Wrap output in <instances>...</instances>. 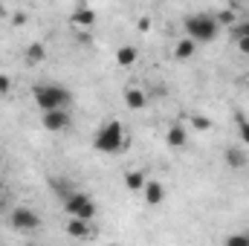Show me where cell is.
Returning a JSON list of instances; mask_svg holds the SVG:
<instances>
[{
    "label": "cell",
    "instance_id": "1",
    "mask_svg": "<svg viewBox=\"0 0 249 246\" xmlns=\"http://www.w3.org/2000/svg\"><path fill=\"white\" fill-rule=\"evenodd\" d=\"M93 148L102 151V154H119L122 148H127V130L122 127V122L119 119H107L96 130Z\"/></svg>",
    "mask_w": 249,
    "mask_h": 246
},
{
    "label": "cell",
    "instance_id": "2",
    "mask_svg": "<svg viewBox=\"0 0 249 246\" xmlns=\"http://www.w3.org/2000/svg\"><path fill=\"white\" fill-rule=\"evenodd\" d=\"M32 99H35V105H38L44 113L67 110V105H70V90L61 87V84H35V87H32Z\"/></svg>",
    "mask_w": 249,
    "mask_h": 246
},
{
    "label": "cell",
    "instance_id": "3",
    "mask_svg": "<svg viewBox=\"0 0 249 246\" xmlns=\"http://www.w3.org/2000/svg\"><path fill=\"white\" fill-rule=\"evenodd\" d=\"M183 26H186V38H191L194 44H209V41H214L217 38V20H214V15H188L186 20H183Z\"/></svg>",
    "mask_w": 249,
    "mask_h": 246
},
{
    "label": "cell",
    "instance_id": "4",
    "mask_svg": "<svg viewBox=\"0 0 249 246\" xmlns=\"http://www.w3.org/2000/svg\"><path fill=\"white\" fill-rule=\"evenodd\" d=\"M64 211H67L72 220H93L99 209H96L93 197H87L84 191H72V194L64 200Z\"/></svg>",
    "mask_w": 249,
    "mask_h": 246
},
{
    "label": "cell",
    "instance_id": "5",
    "mask_svg": "<svg viewBox=\"0 0 249 246\" xmlns=\"http://www.w3.org/2000/svg\"><path fill=\"white\" fill-rule=\"evenodd\" d=\"M9 223H12V229H18V232H35V229H41V214H38L35 209H29V206H18V209L12 211Z\"/></svg>",
    "mask_w": 249,
    "mask_h": 246
},
{
    "label": "cell",
    "instance_id": "6",
    "mask_svg": "<svg viewBox=\"0 0 249 246\" xmlns=\"http://www.w3.org/2000/svg\"><path fill=\"white\" fill-rule=\"evenodd\" d=\"M41 122H44V127H47L50 133H61V130L70 127V113H67V110H53V113H44Z\"/></svg>",
    "mask_w": 249,
    "mask_h": 246
},
{
    "label": "cell",
    "instance_id": "7",
    "mask_svg": "<svg viewBox=\"0 0 249 246\" xmlns=\"http://www.w3.org/2000/svg\"><path fill=\"white\" fill-rule=\"evenodd\" d=\"M122 99H124V107H130V110H145L148 107V93L139 90V87H124Z\"/></svg>",
    "mask_w": 249,
    "mask_h": 246
},
{
    "label": "cell",
    "instance_id": "8",
    "mask_svg": "<svg viewBox=\"0 0 249 246\" xmlns=\"http://www.w3.org/2000/svg\"><path fill=\"white\" fill-rule=\"evenodd\" d=\"M142 200H145L148 206H160V203L165 200V185L160 183V180H148L145 188H142Z\"/></svg>",
    "mask_w": 249,
    "mask_h": 246
},
{
    "label": "cell",
    "instance_id": "9",
    "mask_svg": "<svg viewBox=\"0 0 249 246\" xmlns=\"http://www.w3.org/2000/svg\"><path fill=\"white\" fill-rule=\"evenodd\" d=\"M165 142H168V148H183L188 142V133L183 124H171L168 127V133H165Z\"/></svg>",
    "mask_w": 249,
    "mask_h": 246
},
{
    "label": "cell",
    "instance_id": "10",
    "mask_svg": "<svg viewBox=\"0 0 249 246\" xmlns=\"http://www.w3.org/2000/svg\"><path fill=\"white\" fill-rule=\"evenodd\" d=\"M67 235L70 238H90L93 229H90V220H67Z\"/></svg>",
    "mask_w": 249,
    "mask_h": 246
},
{
    "label": "cell",
    "instance_id": "11",
    "mask_svg": "<svg viewBox=\"0 0 249 246\" xmlns=\"http://www.w3.org/2000/svg\"><path fill=\"white\" fill-rule=\"evenodd\" d=\"M70 20H72L75 26H93V23H96V12H93L90 6H78Z\"/></svg>",
    "mask_w": 249,
    "mask_h": 246
},
{
    "label": "cell",
    "instance_id": "12",
    "mask_svg": "<svg viewBox=\"0 0 249 246\" xmlns=\"http://www.w3.org/2000/svg\"><path fill=\"white\" fill-rule=\"evenodd\" d=\"M223 159H226V165H229V168H235V171L247 165V157H244V151H241L238 145H229V148H226V154H223Z\"/></svg>",
    "mask_w": 249,
    "mask_h": 246
},
{
    "label": "cell",
    "instance_id": "13",
    "mask_svg": "<svg viewBox=\"0 0 249 246\" xmlns=\"http://www.w3.org/2000/svg\"><path fill=\"white\" fill-rule=\"evenodd\" d=\"M145 183H148L145 171H124V188L127 191H142Z\"/></svg>",
    "mask_w": 249,
    "mask_h": 246
},
{
    "label": "cell",
    "instance_id": "14",
    "mask_svg": "<svg viewBox=\"0 0 249 246\" xmlns=\"http://www.w3.org/2000/svg\"><path fill=\"white\" fill-rule=\"evenodd\" d=\"M194 53H197V44H194L191 38H180V41H177V47H174V55H177L180 61L194 58Z\"/></svg>",
    "mask_w": 249,
    "mask_h": 246
},
{
    "label": "cell",
    "instance_id": "15",
    "mask_svg": "<svg viewBox=\"0 0 249 246\" xmlns=\"http://www.w3.org/2000/svg\"><path fill=\"white\" fill-rule=\"evenodd\" d=\"M23 58L29 64H41L44 58H47V47L41 44V41H32L29 47H26V53H23Z\"/></svg>",
    "mask_w": 249,
    "mask_h": 246
},
{
    "label": "cell",
    "instance_id": "16",
    "mask_svg": "<svg viewBox=\"0 0 249 246\" xmlns=\"http://www.w3.org/2000/svg\"><path fill=\"white\" fill-rule=\"evenodd\" d=\"M116 64L119 67H133L136 64V47H119L116 50Z\"/></svg>",
    "mask_w": 249,
    "mask_h": 246
},
{
    "label": "cell",
    "instance_id": "17",
    "mask_svg": "<svg viewBox=\"0 0 249 246\" xmlns=\"http://www.w3.org/2000/svg\"><path fill=\"white\" fill-rule=\"evenodd\" d=\"M188 122H191L194 130H209V127H212V119H209L206 113H191V116H188Z\"/></svg>",
    "mask_w": 249,
    "mask_h": 246
},
{
    "label": "cell",
    "instance_id": "18",
    "mask_svg": "<svg viewBox=\"0 0 249 246\" xmlns=\"http://www.w3.org/2000/svg\"><path fill=\"white\" fill-rule=\"evenodd\" d=\"M223 246H249V235L247 232H232V235L223 241Z\"/></svg>",
    "mask_w": 249,
    "mask_h": 246
},
{
    "label": "cell",
    "instance_id": "19",
    "mask_svg": "<svg viewBox=\"0 0 249 246\" xmlns=\"http://www.w3.org/2000/svg\"><path fill=\"white\" fill-rule=\"evenodd\" d=\"M232 32H235V41H241V38H249V18H247V20H238V23L232 26Z\"/></svg>",
    "mask_w": 249,
    "mask_h": 246
},
{
    "label": "cell",
    "instance_id": "20",
    "mask_svg": "<svg viewBox=\"0 0 249 246\" xmlns=\"http://www.w3.org/2000/svg\"><path fill=\"white\" fill-rule=\"evenodd\" d=\"M238 130H241V139L249 145V122L244 119V116H238Z\"/></svg>",
    "mask_w": 249,
    "mask_h": 246
},
{
    "label": "cell",
    "instance_id": "21",
    "mask_svg": "<svg viewBox=\"0 0 249 246\" xmlns=\"http://www.w3.org/2000/svg\"><path fill=\"white\" fill-rule=\"evenodd\" d=\"M9 93H12V78L0 72V96H9Z\"/></svg>",
    "mask_w": 249,
    "mask_h": 246
},
{
    "label": "cell",
    "instance_id": "22",
    "mask_svg": "<svg viewBox=\"0 0 249 246\" xmlns=\"http://www.w3.org/2000/svg\"><path fill=\"white\" fill-rule=\"evenodd\" d=\"M238 50H241L244 55H249V38H241V41H238Z\"/></svg>",
    "mask_w": 249,
    "mask_h": 246
},
{
    "label": "cell",
    "instance_id": "23",
    "mask_svg": "<svg viewBox=\"0 0 249 246\" xmlns=\"http://www.w3.org/2000/svg\"><path fill=\"white\" fill-rule=\"evenodd\" d=\"M139 29L148 32V29H151V18H139Z\"/></svg>",
    "mask_w": 249,
    "mask_h": 246
},
{
    "label": "cell",
    "instance_id": "24",
    "mask_svg": "<svg viewBox=\"0 0 249 246\" xmlns=\"http://www.w3.org/2000/svg\"><path fill=\"white\" fill-rule=\"evenodd\" d=\"M12 20H15V26H20V23H23V20H26V15H23V12H18V15H15V18H12Z\"/></svg>",
    "mask_w": 249,
    "mask_h": 246
},
{
    "label": "cell",
    "instance_id": "25",
    "mask_svg": "<svg viewBox=\"0 0 249 246\" xmlns=\"http://www.w3.org/2000/svg\"><path fill=\"white\" fill-rule=\"evenodd\" d=\"M3 15H9V9H6V6L0 3V18H3Z\"/></svg>",
    "mask_w": 249,
    "mask_h": 246
},
{
    "label": "cell",
    "instance_id": "26",
    "mask_svg": "<svg viewBox=\"0 0 249 246\" xmlns=\"http://www.w3.org/2000/svg\"><path fill=\"white\" fill-rule=\"evenodd\" d=\"M107 246H122V244H107Z\"/></svg>",
    "mask_w": 249,
    "mask_h": 246
},
{
    "label": "cell",
    "instance_id": "27",
    "mask_svg": "<svg viewBox=\"0 0 249 246\" xmlns=\"http://www.w3.org/2000/svg\"><path fill=\"white\" fill-rule=\"evenodd\" d=\"M0 188H3V180H0Z\"/></svg>",
    "mask_w": 249,
    "mask_h": 246
},
{
    "label": "cell",
    "instance_id": "28",
    "mask_svg": "<svg viewBox=\"0 0 249 246\" xmlns=\"http://www.w3.org/2000/svg\"><path fill=\"white\" fill-rule=\"evenodd\" d=\"M0 162H3V157H0Z\"/></svg>",
    "mask_w": 249,
    "mask_h": 246
}]
</instances>
